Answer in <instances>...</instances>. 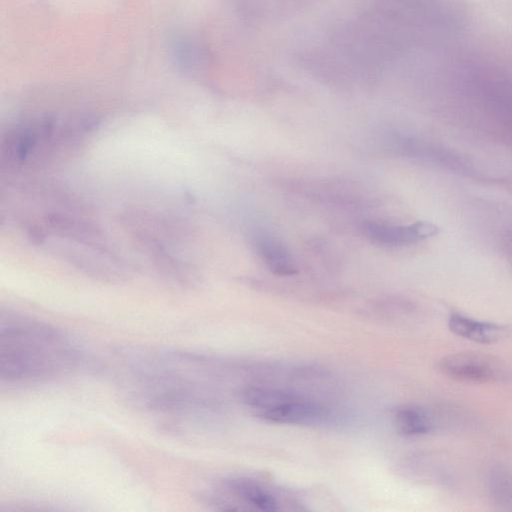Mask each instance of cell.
<instances>
[{"instance_id":"1","label":"cell","mask_w":512,"mask_h":512,"mask_svg":"<svg viewBox=\"0 0 512 512\" xmlns=\"http://www.w3.org/2000/svg\"><path fill=\"white\" fill-rule=\"evenodd\" d=\"M81 361V351L61 329L26 315L1 313L2 382L48 381L72 371Z\"/></svg>"},{"instance_id":"6","label":"cell","mask_w":512,"mask_h":512,"mask_svg":"<svg viewBox=\"0 0 512 512\" xmlns=\"http://www.w3.org/2000/svg\"><path fill=\"white\" fill-rule=\"evenodd\" d=\"M255 247L260 258L273 274L292 276L298 273L292 254L277 238L259 234L255 238Z\"/></svg>"},{"instance_id":"7","label":"cell","mask_w":512,"mask_h":512,"mask_svg":"<svg viewBox=\"0 0 512 512\" xmlns=\"http://www.w3.org/2000/svg\"><path fill=\"white\" fill-rule=\"evenodd\" d=\"M397 430L406 436H422L432 432L435 428L434 416L426 409L406 405L398 408L394 414Z\"/></svg>"},{"instance_id":"5","label":"cell","mask_w":512,"mask_h":512,"mask_svg":"<svg viewBox=\"0 0 512 512\" xmlns=\"http://www.w3.org/2000/svg\"><path fill=\"white\" fill-rule=\"evenodd\" d=\"M447 326L453 334L481 344L497 343L511 332L509 326L474 319L458 312L449 315Z\"/></svg>"},{"instance_id":"2","label":"cell","mask_w":512,"mask_h":512,"mask_svg":"<svg viewBox=\"0 0 512 512\" xmlns=\"http://www.w3.org/2000/svg\"><path fill=\"white\" fill-rule=\"evenodd\" d=\"M438 371L451 379L467 383H510L512 367L503 359L474 351L445 355Z\"/></svg>"},{"instance_id":"9","label":"cell","mask_w":512,"mask_h":512,"mask_svg":"<svg viewBox=\"0 0 512 512\" xmlns=\"http://www.w3.org/2000/svg\"><path fill=\"white\" fill-rule=\"evenodd\" d=\"M228 488L259 510L273 512L279 509V503L274 495L254 482L237 478L228 482Z\"/></svg>"},{"instance_id":"3","label":"cell","mask_w":512,"mask_h":512,"mask_svg":"<svg viewBox=\"0 0 512 512\" xmlns=\"http://www.w3.org/2000/svg\"><path fill=\"white\" fill-rule=\"evenodd\" d=\"M257 415L268 422L293 425L324 424L331 419L328 407L296 393L276 407L257 412Z\"/></svg>"},{"instance_id":"8","label":"cell","mask_w":512,"mask_h":512,"mask_svg":"<svg viewBox=\"0 0 512 512\" xmlns=\"http://www.w3.org/2000/svg\"><path fill=\"white\" fill-rule=\"evenodd\" d=\"M486 483L492 503L501 510L512 511V469L504 465L493 466Z\"/></svg>"},{"instance_id":"4","label":"cell","mask_w":512,"mask_h":512,"mask_svg":"<svg viewBox=\"0 0 512 512\" xmlns=\"http://www.w3.org/2000/svg\"><path fill=\"white\" fill-rule=\"evenodd\" d=\"M364 235L374 244L385 247H400L435 236L439 229L427 221L407 225L367 221L363 224Z\"/></svg>"}]
</instances>
